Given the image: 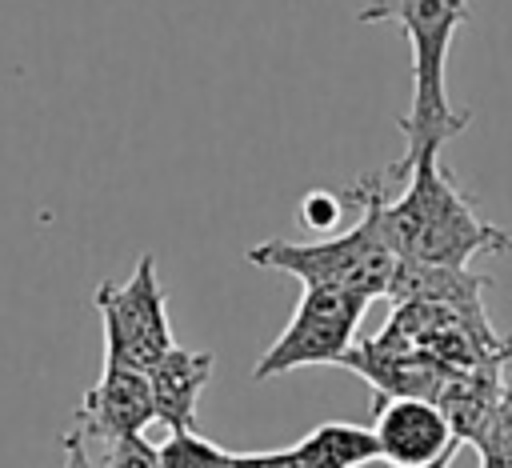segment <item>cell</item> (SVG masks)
Instances as JSON below:
<instances>
[{
	"instance_id": "cell-1",
	"label": "cell",
	"mask_w": 512,
	"mask_h": 468,
	"mask_svg": "<svg viewBox=\"0 0 512 468\" xmlns=\"http://www.w3.org/2000/svg\"><path fill=\"white\" fill-rule=\"evenodd\" d=\"M400 180L404 192L380 204L384 236L400 260L468 264L472 256L512 252V228L480 216L472 196L440 164V148L420 152Z\"/></svg>"
},
{
	"instance_id": "cell-2",
	"label": "cell",
	"mask_w": 512,
	"mask_h": 468,
	"mask_svg": "<svg viewBox=\"0 0 512 468\" xmlns=\"http://www.w3.org/2000/svg\"><path fill=\"white\" fill-rule=\"evenodd\" d=\"M384 188H388V172L360 176L352 188H344L348 204L360 212L348 232L328 236V240H312V244H296V240L276 236V240L252 244L248 260L256 268L288 272L300 284H336V288L360 292L368 300L384 296L392 268L400 260L384 236V224H380V204L388 196Z\"/></svg>"
},
{
	"instance_id": "cell-3",
	"label": "cell",
	"mask_w": 512,
	"mask_h": 468,
	"mask_svg": "<svg viewBox=\"0 0 512 468\" xmlns=\"http://www.w3.org/2000/svg\"><path fill=\"white\" fill-rule=\"evenodd\" d=\"M388 20L400 24L412 44V108L408 116H400L404 156L384 168L388 180H400L420 152L444 148L472 120V112L452 108L448 84H444L448 44L456 28L468 24V0H396Z\"/></svg>"
},
{
	"instance_id": "cell-4",
	"label": "cell",
	"mask_w": 512,
	"mask_h": 468,
	"mask_svg": "<svg viewBox=\"0 0 512 468\" xmlns=\"http://www.w3.org/2000/svg\"><path fill=\"white\" fill-rule=\"evenodd\" d=\"M368 304H372L368 296L336 288V284H304L288 328L256 360L252 380H272V376H284L296 368H316V364H340V356L356 340V328H360Z\"/></svg>"
},
{
	"instance_id": "cell-5",
	"label": "cell",
	"mask_w": 512,
	"mask_h": 468,
	"mask_svg": "<svg viewBox=\"0 0 512 468\" xmlns=\"http://www.w3.org/2000/svg\"><path fill=\"white\" fill-rule=\"evenodd\" d=\"M104 324V360H124L136 368L156 364L176 340L168 328L164 284L156 276V256L144 252L128 280H104L92 296Z\"/></svg>"
},
{
	"instance_id": "cell-6",
	"label": "cell",
	"mask_w": 512,
	"mask_h": 468,
	"mask_svg": "<svg viewBox=\"0 0 512 468\" xmlns=\"http://www.w3.org/2000/svg\"><path fill=\"white\" fill-rule=\"evenodd\" d=\"M372 436H376L380 460L392 468H424V464H436L440 456L460 448V440L452 436L436 400H424V396L376 400Z\"/></svg>"
},
{
	"instance_id": "cell-7",
	"label": "cell",
	"mask_w": 512,
	"mask_h": 468,
	"mask_svg": "<svg viewBox=\"0 0 512 468\" xmlns=\"http://www.w3.org/2000/svg\"><path fill=\"white\" fill-rule=\"evenodd\" d=\"M152 420H156V408H152L148 372L124 360H104L100 380L84 392L76 408V424L100 436H132V432H144Z\"/></svg>"
},
{
	"instance_id": "cell-8",
	"label": "cell",
	"mask_w": 512,
	"mask_h": 468,
	"mask_svg": "<svg viewBox=\"0 0 512 468\" xmlns=\"http://www.w3.org/2000/svg\"><path fill=\"white\" fill-rule=\"evenodd\" d=\"M492 288V276L472 272L468 264H428V260H396L388 280V300H428V304H452L464 312H484V292Z\"/></svg>"
},
{
	"instance_id": "cell-9",
	"label": "cell",
	"mask_w": 512,
	"mask_h": 468,
	"mask_svg": "<svg viewBox=\"0 0 512 468\" xmlns=\"http://www.w3.org/2000/svg\"><path fill=\"white\" fill-rule=\"evenodd\" d=\"M216 356L212 352H192L172 344L156 364H148V388H152V408L164 428H188L196 424V404L204 384L212 380Z\"/></svg>"
},
{
	"instance_id": "cell-10",
	"label": "cell",
	"mask_w": 512,
	"mask_h": 468,
	"mask_svg": "<svg viewBox=\"0 0 512 468\" xmlns=\"http://www.w3.org/2000/svg\"><path fill=\"white\" fill-rule=\"evenodd\" d=\"M300 448L308 452L312 468H364V464L380 460L372 428H364V424H340V420L312 428L300 440Z\"/></svg>"
},
{
	"instance_id": "cell-11",
	"label": "cell",
	"mask_w": 512,
	"mask_h": 468,
	"mask_svg": "<svg viewBox=\"0 0 512 468\" xmlns=\"http://www.w3.org/2000/svg\"><path fill=\"white\" fill-rule=\"evenodd\" d=\"M156 468H232V452L188 428H168L156 444Z\"/></svg>"
},
{
	"instance_id": "cell-12",
	"label": "cell",
	"mask_w": 512,
	"mask_h": 468,
	"mask_svg": "<svg viewBox=\"0 0 512 468\" xmlns=\"http://www.w3.org/2000/svg\"><path fill=\"white\" fill-rule=\"evenodd\" d=\"M480 468H512V352L504 360V384H500V400L492 408V420L476 444Z\"/></svg>"
},
{
	"instance_id": "cell-13",
	"label": "cell",
	"mask_w": 512,
	"mask_h": 468,
	"mask_svg": "<svg viewBox=\"0 0 512 468\" xmlns=\"http://www.w3.org/2000/svg\"><path fill=\"white\" fill-rule=\"evenodd\" d=\"M348 208V196L344 192H324V188H312L304 200H300V220L312 228V232H332L340 224Z\"/></svg>"
},
{
	"instance_id": "cell-14",
	"label": "cell",
	"mask_w": 512,
	"mask_h": 468,
	"mask_svg": "<svg viewBox=\"0 0 512 468\" xmlns=\"http://www.w3.org/2000/svg\"><path fill=\"white\" fill-rule=\"evenodd\" d=\"M232 468H312V460L300 444H292L268 452H232Z\"/></svg>"
},
{
	"instance_id": "cell-15",
	"label": "cell",
	"mask_w": 512,
	"mask_h": 468,
	"mask_svg": "<svg viewBox=\"0 0 512 468\" xmlns=\"http://www.w3.org/2000/svg\"><path fill=\"white\" fill-rule=\"evenodd\" d=\"M60 444H64V468H108L104 456H100L76 428H68V432L60 436Z\"/></svg>"
},
{
	"instance_id": "cell-16",
	"label": "cell",
	"mask_w": 512,
	"mask_h": 468,
	"mask_svg": "<svg viewBox=\"0 0 512 468\" xmlns=\"http://www.w3.org/2000/svg\"><path fill=\"white\" fill-rule=\"evenodd\" d=\"M392 4H396V0H368V4L360 8V16H356V20H360V24H380V20H388Z\"/></svg>"
},
{
	"instance_id": "cell-17",
	"label": "cell",
	"mask_w": 512,
	"mask_h": 468,
	"mask_svg": "<svg viewBox=\"0 0 512 468\" xmlns=\"http://www.w3.org/2000/svg\"><path fill=\"white\" fill-rule=\"evenodd\" d=\"M452 460H456V452H448V456H440V460H436V464H424V468H448V464H452Z\"/></svg>"
}]
</instances>
